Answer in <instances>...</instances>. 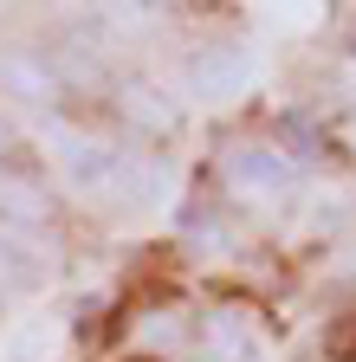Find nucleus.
<instances>
[{"mask_svg":"<svg viewBox=\"0 0 356 362\" xmlns=\"http://www.w3.org/2000/svg\"><path fill=\"white\" fill-rule=\"evenodd\" d=\"M220 181H227L240 201H285L292 181H298V168L272 143H234L227 156H220Z\"/></svg>","mask_w":356,"mask_h":362,"instance_id":"f257e3e1","label":"nucleus"},{"mask_svg":"<svg viewBox=\"0 0 356 362\" xmlns=\"http://www.w3.org/2000/svg\"><path fill=\"white\" fill-rule=\"evenodd\" d=\"M7 84H13V90H26V98H46V90H52V78L39 71L33 59H13V65H7Z\"/></svg>","mask_w":356,"mask_h":362,"instance_id":"20e7f679","label":"nucleus"},{"mask_svg":"<svg viewBox=\"0 0 356 362\" xmlns=\"http://www.w3.org/2000/svg\"><path fill=\"white\" fill-rule=\"evenodd\" d=\"M123 104L137 110V123H149V129H168V123H175V110H168V104H156L143 84H130V90H123Z\"/></svg>","mask_w":356,"mask_h":362,"instance_id":"7ed1b4c3","label":"nucleus"},{"mask_svg":"<svg viewBox=\"0 0 356 362\" xmlns=\"http://www.w3.org/2000/svg\"><path fill=\"white\" fill-rule=\"evenodd\" d=\"M207 349L214 356H240V337L227 330V317H214V324H207Z\"/></svg>","mask_w":356,"mask_h":362,"instance_id":"39448f33","label":"nucleus"},{"mask_svg":"<svg viewBox=\"0 0 356 362\" xmlns=\"http://www.w3.org/2000/svg\"><path fill=\"white\" fill-rule=\"evenodd\" d=\"M195 90H201L207 104L240 98V90H246V59L240 52H201L195 59Z\"/></svg>","mask_w":356,"mask_h":362,"instance_id":"f03ea898","label":"nucleus"}]
</instances>
